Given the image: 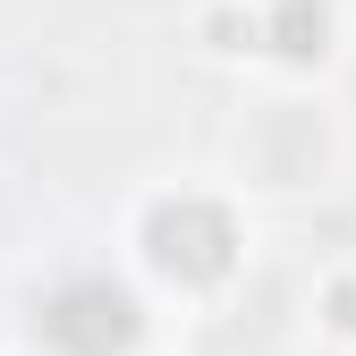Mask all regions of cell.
Returning a JSON list of instances; mask_svg holds the SVG:
<instances>
[{
	"instance_id": "cell-1",
	"label": "cell",
	"mask_w": 356,
	"mask_h": 356,
	"mask_svg": "<svg viewBox=\"0 0 356 356\" xmlns=\"http://www.w3.org/2000/svg\"><path fill=\"white\" fill-rule=\"evenodd\" d=\"M145 254H153V272L204 289V280H220V272L238 263V229H229V212H220V204L170 195V204L145 212Z\"/></svg>"
},
{
	"instance_id": "cell-2",
	"label": "cell",
	"mask_w": 356,
	"mask_h": 356,
	"mask_svg": "<svg viewBox=\"0 0 356 356\" xmlns=\"http://www.w3.org/2000/svg\"><path fill=\"white\" fill-rule=\"evenodd\" d=\"M136 331H145V314H136V297L119 280H68L42 305V339L68 348V356H127Z\"/></svg>"
},
{
	"instance_id": "cell-3",
	"label": "cell",
	"mask_w": 356,
	"mask_h": 356,
	"mask_svg": "<svg viewBox=\"0 0 356 356\" xmlns=\"http://www.w3.org/2000/svg\"><path fill=\"white\" fill-rule=\"evenodd\" d=\"M323 42H331V9L323 0H280L272 9V51L280 60H323Z\"/></svg>"
}]
</instances>
